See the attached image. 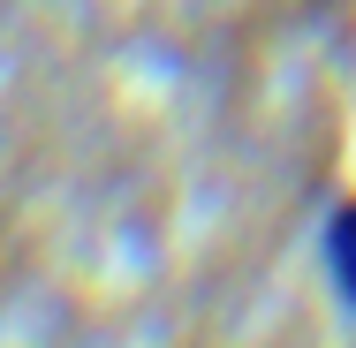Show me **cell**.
<instances>
[{"label":"cell","mask_w":356,"mask_h":348,"mask_svg":"<svg viewBox=\"0 0 356 348\" xmlns=\"http://www.w3.org/2000/svg\"><path fill=\"white\" fill-rule=\"evenodd\" d=\"M318 273L334 288V303L356 318V190H341L318 219Z\"/></svg>","instance_id":"obj_1"}]
</instances>
